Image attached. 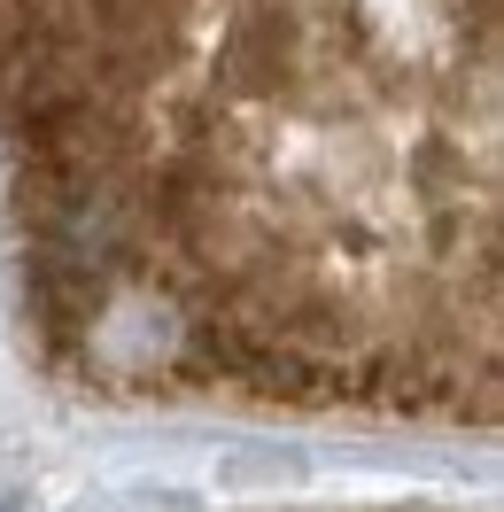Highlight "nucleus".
I'll return each mask as SVG.
<instances>
[{
    "label": "nucleus",
    "mask_w": 504,
    "mask_h": 512,
    "mask_svg": "<svg viewBox=\"0 0 504 512\" xmlns=\"http://www.w3.org/2000/svg\"><path fill=\"white\" fill-rule=\"evenodd\" d=\"M0 218L86 396L497 427V0H0Z\"/></svg>",
    "instance_id": "obj_1"
}]
</instances>
